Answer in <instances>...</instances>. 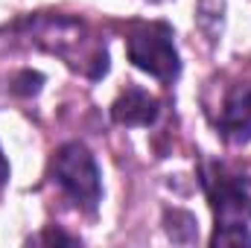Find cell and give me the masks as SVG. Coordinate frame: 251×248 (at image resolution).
<instances>
[{"mask_svg":"<svg viewBox=\"0 0 251 248\" xmlns=\"http://www.w3.org/2000/svg\"><path fill=\"white\" fill-rule=\"evenodd\" d=\"M53 181L73 198L82 210L94 213L102 198V178L94 155L82 143H64L53 158Z\"/></svg>","mask_w":251,"mask_h":248,"instance_id":"6da1fadb","label":"cell"},{"mask_svg":"<svg viewBox=\"0 0 251 248\" xmlns=\"http://www.w3.org/2000/svg\"><path fill=\"white\" fill-rule=\"evenodd\" d=\"M126 50H128V62L137 70H143V73H149L161 82H173L181 70L178 50H176V41H173V29L167 24L137 26L128 35Z\"/></svg>","mask_w":251,"mask_h":248,"instance_id":"7a4b0ae2","label":"cell"},{"mask_svg":"<svg viewBox=\"0 0 251 248\" xmlns=\"http://www.w3.org/2000/svg\"><path fill=\"white\" fill-rule=\"evenodd\" d=\"M210 207L216 228L251 222V175H225L210 187Z\"/></svg>","mask_w":251,"mask_h":248,"instance_id":"3957f363","label":"cell"},{"mask_svg":"<svg viewBox=\"0 0 251 248\" xmlns=\"http://www.w3.org/2000/svg\"><path fill=\"white\" fill-rule=\"evenodd\" d=\"M219 134L234 146L251 140V82H240L228 91L219 111Z\"/></svg>","mask_w":251,"mask_h":248,"instance_id":"277c9868","label":"cell"},{"mask_svg":"<svg viewBox=\"0 0 251 248\" xmlns=\"http://www.w3.org/2000/svg\"><path fill=\"white\" fill-rule=\"evenodd\" d=\"M158 99L143 88H126L111 105V120L120 125H152L158 120Z\"/></svg>","mask_w":251,"mask_h":248,"instance_id":"5b68a950","label":"cell"},{"mask_svg":"<svg viewBox=\"0 0 251 248\" xmlns=\"http://www.w3.org/2000/svg\"><path fill=\"white\" fill-rule=\"evenodd\" d=\"M164 222H167V234H170L173 243H184V246L187 243H196L199 222H196L193 213H187V210H167Z\"/></svg>","mask_w":251,"mask_h":248,"instance_id":"8992f818","label":"cell"},{"mask_svg":"<svg viewBox=\"0 0 251 248\" xmlns=\"http://www.w3.org/2000/svg\"><path fill=\"white\" fill-rule=\"evenodd\" d=\"M213 248H225V246H251V234L246 225H228V228H216L210 237Z\"/></svg>","mask_w":251,"mask_h":248,"instance_id":"52a82bcc","label":"cell"},{"mask_svg":"<svg viewBox=\"0 0 251 248\" xmlns=\"http://www.w3.org/2000/svg\"><path fill=\"white\" fill-rule=\"evenodd\" d=\"M41 243H67V246H79V240L76 237H67V234H62V231H44L41 234Z\"/></svg>","mask_w":251,"mask_h":248,"instance_id":"ba28073f","label":"cell"},{"mask_svg":"<svg viewBox=\"0 0 251 248\" xmlns=\"http://www.w3.org/2000/svg\"><path fill=\"white\" fill-rule=\"evenodd\" d=\"M149 3H161V0H149Z\"/></svg>","mask_w":251,"mask_h":248,"instance_id":"9c48e42d","label":"cell"}]
</instances>
